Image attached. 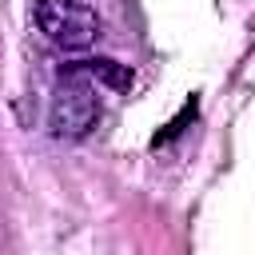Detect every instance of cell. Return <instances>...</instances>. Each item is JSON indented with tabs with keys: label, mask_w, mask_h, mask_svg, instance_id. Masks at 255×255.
<instances>
[{
	"label": "cell",
	"mask_w": 255,
	"mask_h": 255,
	"mask_svg": "<svg viewBox=\"0 0 255 255\" xmlns=\"http://www.w3.org/2000/svg\"><path fill=\"white\" fill-rule=\"evenodd\" d=\"M36 24L64 52H80L100 36V16L80 0H36Z\"/></svg>",
	"instance_id": "7a4b0ae2"
},
{
	"label": "cell",
	"mask_w": 255,
	"mask_h": 255,
	"mask_svg": "<svg viewBox=\"0 0 255 255\" xmlns=\"http://www.w3.org/2000/svg\"><path fill=\"white\" fill-rule=\"evenodd\" d=\"M131 84V72L116 60H80L72 64L56 92H52V104H48V124H52V135L56 139H84L100 112H104V88H116L124 92Z\"/></svg>",
	"instance_id": "6da1fadb"
}]
</instances>
